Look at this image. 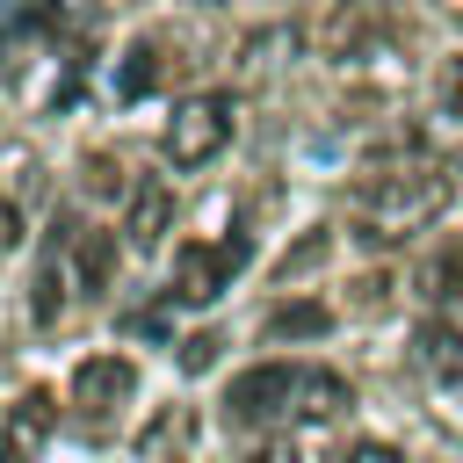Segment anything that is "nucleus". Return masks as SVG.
Listing matches in <instances>:
<instances>
[{"label":"nucleus","instance_id":"obj_1","mask_svg":"<svg viewBox=\"0 0 463 463\" xmlns=\"http://www.w3.org/2000/svg\"><path fill=\"white\" fill-rule=\"evenodd\" d=\"M347 405H354L347 376L311 369V362H253L224 391V420L232 427H326Z\"/></svg>","mask_w":463,"mask_h":463},{"label":"nucleus","instance_id":"obj_2","mask_svg":"<svg viewBox=\"0 0 463 463\" xmlns=\"http://www.w3.org/2000/svg\"><path fill=\"white\" fill-rule=\"evenodd\" d=\"M449 210V174L441 166H376L347 195V224L362 246H405Z\"/></svg>","mask_w":463,"mask_h":463},{"label":"nucleus","instance_id":"obj_3","mask_svg":"<svg viewBox=\"0 0 463 463\" xmlns=\"http://www.w3.org/2000/svg\"><path fill=\"white\" fill-rule=\"evenodd\" d=\"M253 260V239H188L181 253H174V304H217L224 289H232V275Z\"/></svg>","mask_w":463,"mask_h":463},{"label":"nucleus","instance_id":"obj_4","mask_svg":"<svg viewBox=\"0 0 463 463\" xmlns=\"http://www.w3.org/2000/svg\"><path fill=\"white\" fill-rule=\"evenodd\" d=\"M232 123H239L232 94H188V101L166 116V159H174V166H210V159L232 145Z\"/></svg>","mask_w":463,"mask_h":463},{"label":"nucleus","instance_id":"obj_5","mask_svg":"<svg viewBox=\"0 0 463 463\" xmlns=\"http://www.w3.org/2000/svg\"><path fill=\"white\" fill-rule=\"evenodd\" d=\"M130 391H137V362H130V354H87V362L72 369V405H80V420H109L116 405H130Z\"/></svg>","mask_w":463,"mask_h":463},{"label":"nucleus","instance_id":"obj_6","mask_svg":"<svg viewBox=\"0 0 463 463\" xmlns=\"http://www.w3.org/2000/svg\"><path fill=\"white\" fill-rule=\"evenodd\" d=\"M166 224H174V188H166V181H137V188H130V210H123V239H130L137 253H152V246L166 239Z\"/></svg>","mask_w":463,"mask_h":463},{"label":"nucleus","instance_id":"obj_7","mask_svg":"<svg viewBox=\"0 0 463 463\" xmlns=\"http://www.w3.org/2000/svg\"><path fill=\"white\" fill-rule=\"evenodd\" d=\"M65 260H72V289H80V297H101V289L116 282V232H101V224L72 232Z\"/></svg>","mask_w":463,"mask_h":463},{"label":"nucleus","instance_id":"obj_8","mask_svg":"<svg viewBox=\"0 0 463 463\" xmlns=\"http://www.w3.org/2000/svg\"><path fill=\"white\" fill-rule=\"evenodd\" d=\"M159 72H166L159 43H130V51H123V65H116V101H145V94L159 87Z\"/></svg>","mask_w":463,"mask_h":463},{"label":"nucleus","instance_id":"obj_9","mask_svg":"<svg viewBox=\"0 0 463 463\" xmlns=\"http://www.w3.org/2000/svg\"><path fill=\"white\" fill-rule=\"evenodd\" d=\"M412 347H420V369H427V376H441V383L463 376V333H456V326H420Z\"/></svg>","mask_w":463,"mask_h":463},{"label":"nucleus","instance_id":"obj_10","mask_svg":"<svg viewBox=\"0 0 463 463\" xmlns=\"http://www.w3.org/2000/svg\"><path fill=\"white\" fill-rule=\"evenodd\" d=\"M326 326H333L326 304H275L268 311V340H318Z\"/></svg>","mask_w":463,"mask_h":463},{"label":"nucleus","instance_id":"obj_11","mask_svg":"<svg viewBox=\"0 0 463 463\" xmlns=\"http://www.w3.org/2000/svg\"><path fill=\"white\" fill-rule=\"evenodd\" d=\"M420 282H427V297H434V304H449V297H463V246H449V253H434V260L420 268Z\"/></svg>","mask_w":463,"mask_h":463},{"label":"nucleus","instance_id":"obj_12","mask_svg":"<svg viewBox=\"0 0 463 463\" xmlns=\"http://www.w3.org/2000/svg\"><path fill=\"white\" fill-rule=\"evenodd\" d=\"M318 260H326V232H311V239H297V253H282V268H275V275L289 282V275H304V268H318Z\"/></svg>","mask_w":463,"mask_h":463},{"label":"nucleus","instance_id":"obj_13","mask_svg":"<svg viewBox=\"0 0 463 463\" xmlns=\"http://www.w3.org/2000/svg\"><path fill=\"white\" fill-rule=\"evenodd\" d=\"M43 427H51V398H43V391H29V398L14 405V434H43Z\"/></svg>","mask_w":463,"mask_h":463},{"label":"nucleus","instance_id":"obj_14","mask_svg":"<svg viewBox=\"0 0 463 463\" xmlns=\"http://www.w3.org/2000/svg\"><path fill=\"white\" fill-rule=\"evenodd\" d=\"M239 463H304V456H297V449H289L282 434H260V441H253V449H246Z\"/></svg>","mask_w":463,"mask_h":463},{"label":"nucleus","instance_id":"obj_15","mask_svg":"<svg viewBox=\"0 0 463 463\" xmlns=\"http://www.w3.org/2000/svg\"><path fill=\"white\" fill-rule=\"evenodd\" d=\"M441 109H449V116H463V51L441 65Z\"/></svg>","mask_w":463,"mask_h":463},{"label":"nucleus","instance_id":"obj_16","mask_svg":"<svg viewBox=\"0 0 463 463\" xmlns=\"http://www.w3.org/2000/svg\"><path fill=\"white\" fill-rule=\"evenodd\" d=\"M217 347H224L217 333H195V340L181 347V369H210V362H217Z\"/></svg>","mask_w":463,"mask_h":463},{"label":"nucleus","instance_id":"obj_17","mask_svg":"<svg viewBox=\"0 0 463 463\" xmlns=\"http://www.w3.org/2000/svg\"><path fill=\"white\" fill-rule=\"evenodd\" d=\"M22 246V210H14V195H0V260Z\"/></svg>","mask_w":463,"mask_h":463},{"label":"nucleus","instance_id":"obj_18","mask_svg":"<svg viewBox=\"0 0 463 463\" xmlns=\"http://www.w3.org/2000/svg\"><path fill=\"white\" fill-rule=\"evenodd\" d=\"M87 181H94V188H101V195H109V188H123V174H116V166H109V159H87Z\"/></svg>","mask_w":463,"mask_h":463},{"label":"nucleus","instance_id":"obj_19","mask_svg":"<svg viewBox=\"0 0 463 463\" xmlns=\"http://www.w3.org/2000/svg\"><path fill=\"white\" fill-rule=\"evenodd\" d=\"M347 463H405V456H398V449H383V441H362Z\"/></svg>","mask_w":463,"mask_h":463},{"label":"nucleus","instance_id":"obj_20","mask_svg":"<svg viewBox=\"0 0 463 463\" xmlns=\"http://www.w3.org/2000/svg\"><path fill=\"white\" fill-rule=\"evenodd\" d=\"M0 463H22V456H14V449H7V441H0Z\"/></svg>","mask_w":463,"mask_h":463}]
</instances>
